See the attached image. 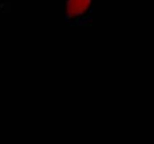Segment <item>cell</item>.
I'll list each match as a JSON object with an SVG mask.
<instances>
[{
  "instance_id": "cell-1",
  "label": "cell",
  "mask_w": 154,
  "mask_h": 144,
  "mask_svg": "<svg viewBox=\"0 0 154 144\" xmlns=\"http://www.w3.org/2000/svg\"><path fill=\"white\" fill-rule=\"evenodd\" d=\"M91 0H68L66 5L67 18L71 19L82 15L89 7Z\"/></svg>"
}]
</instances>
